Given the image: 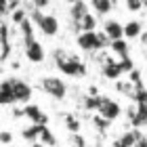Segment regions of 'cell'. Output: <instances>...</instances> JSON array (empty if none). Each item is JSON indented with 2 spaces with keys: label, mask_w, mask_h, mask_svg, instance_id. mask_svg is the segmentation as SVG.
I'll return each mask as SVG.
<instances>
[{
  "label": "cell",
  "mask_w": 147,
  "mask_h": 147,
  "mask_svg": "<svg viewBox=\"0 0 147 147\" xmlns=\"http://www.w3.org/2000/svg\"><path fill=\"white\" fill-rule=\"evenodd\" d=\"M53 59H55L57 69L61 74H65V76H71V78L86 76V65L80 61L76 55H69V53H65L63 49H55L53 51Z\"/></svg>",
  "instance_id": "6da1fadb"
},
{
  "label": "cell",
  "mask_w": 147,
  "mask_h": 147,
  "mask_svg": "<svg viewBox=\"0 0 147 147\" xmlns=\"http://www.w3.org/2000/svg\"><path fill=\"white\" fill-rule=\"evenodd\" d=\"M78 46L86 53H92V51H101V49H107V46H111V40L109 36L105 34V32H84V34H78L76 38Z\"/></svg>",
  "instance_id": "7a4b0ae2"
},
{
  "label": "cell",
  "mask_w": 147,
  "mask_h": 147,
  "mask_svg": "<svg viewBox=\"0 0 147 147\" xmlns=\"http://www.w3.org/2000/svg\"><path fill=\"white\" fill-rule=\"evenodd\" d=\"M30 19L34 21V25H38V30L42 32L44 36H57V32H59V21H57L55 15H49V13H42V11L32 9Z\"/></svg>",
  "instance_id": "3957f363"
},
{
  "label": "cell",
  "mask_w": 147,
  "mask_h": 147,
  "mask_svg": "<svg viewBox=\"0 0 147 147\" xmlns=\"http://www.w3.org/2000/svg\"><path fill=\"white\" fill-rule=\"evenodd\" d=\"M40 88H42L49 97L57 99V101L65 99V95H67V84H65L61 78H55V76L42 78V80H40Z\"/></svg>",
  "instance_id": "277c9868"
},
{
  "label": "cell",
  "mask_w": 147,
  "mask_h": 147,
  "mask_svg": "<svg viewBox=\"0 0 147 147\" xmlns=\"http://www.w3.org/2000/svg\"><path fill=\"white\" fill-rule=\"evenodd\" d=\"M6 82L11 84V90L15 95V101L17 103H23V105H30V99H32V86L28 82L19 78H6Z\"/></svg>",
  "instance_id": "5b68a950"
},
{
  "label": "cell",
  "mask_w": 147,
  "mask_h": 147,
  "mask_svg": "<svg viewBox=\"0 0 147 147\" xmlns=\"http://www.w3.org/2000/svg\"><path fill=\"white\" fill-rule=\"evenodd\" d=\"M88 6H90V2H82V0L69 4V17H71V25H74L76 32H80V23L88 15Z\"/></svg>",
  "instance_id": "8992f818"
},
{
  "label": "cell",
  "mask_w": 147,
  "mask_h": 147,
  "mask_svg": "<svg viewBox=\"0 0 147 147\" xmlns=\"http://www.w3.org/2000/svg\"><path fill=\"white\" fill-rule=\"evenodd\" d=\"M97 113H99V116H103L105 120H109V122H113V120L120 118L122 107H120L118 101H113V99H109V97H103V103H101V107H99Z\"/></svg>",
  "instance_id": "52a82bcc"
},
{
  "label": "cell",
  "mask_w": 147,
  "mask_h": 147,
  "mask_svg": "<svg viewBox=\"0 0 147 147\" xmlns=\"http://www.w3.org/2000/svg\"><path fill=\"white\" fill-rule=\"evenodd\" d=\"M101 74L107 80H118L120 76H122V67H120V61H116V59H103V65H101Z\"/></svg>",
  "instance_id": "ba28073f"
},
{
  "label": "cell",
  "mask_w": 147,
  "mask_h": 147,
  "mask_svg": "<svg viewBox=\"0 0 147 147\" xmlns=\"http://www.w3.org/2000/svg\"><path fill=\"white\" fill-rule=\"evenodd\" d=\"M25 118H30L32 124H36V126H46V124H49V116H46L38 105H34V103L25 105Z\"/></svg>",
  "instance_id": "9c48e42d"
},
{
  "label": "cell",
  "mask_w": 147,
  "mask_h": 147,
  "mask_svg": "<svg viewBox=\"0 0 147 147\" xmlns=\"http://www.w3.org/2000/svg\"><path fill=\"white\" fill-rule=\"evenodd\" d=\"M103 32L109 36L111 42H116V40H124V25L116 21V19H107L103 25Z\"/></svg>",
  "instance_id": "30bf717a"
},
{
  "label": "cell",
  "mask_w": 147,
  "mask_h": 147,
  "mask_svg": "<svg viewBox=\"0 0 147 147\" xmlns=\"http://www.w3.org/2000/svg\"><path fill=\"white\" fill-rule=\"evenodd\" d=\"M141 139H143L141 130L132 128V130H128V132H124L120 139H116V141H113V147H135Z\"/></svg>",
  "instance_id": "8fae6325"
},
{
  "label": "cell",
  "mask_w": 147,
  "mask_h": 147,
  "mask_svg": "<svg viewBox=\"0 0 147 147\" xmlns=\"http://www.w3.org/2000/svg\"><path fill=\"white\" fill-rule=\"evenodd\" d=\"M25 57H28L32 63H42L44 61V49H42V44H40L38 40H34L32 44H25Z\"/></svg>",
  "instance_id": "7c38bea8"
},
{
  "label": "cell",
  "mask_w": 147,
  "mask_h": 147,
  "mask_svg": "<svg viewBox=\"0 0 147 147\" xmlns=\"http://www.w3.org/2000/svg\"><path fill=\"white\" fill-rule=\"evenodd\" d=\"M137 111H135V116L130 118V124H132V128H143V126L147 124V103L143 105H135Z\"/></svg>",
  "instance_id": "4fadbf2b"
},
{
  "label": "cell",
  "mask_w": 147,
  "mask_h": 147,
  "mask_svg": "<svg viewBox=\"0 0 147 147\" xmlns=\"http://www.w3.org/2000/svg\"><path fill=\"white\" fill-rule=\"evenodd\" d=\"M141 34H143V23H141V21L132 19V21L124 23V38L135 40V38H141Z\"/></svg>",
  "instance_id": "5bb4252c"
},
{
  "label": "cell",
  "mask_w": 147,
  "mask_h": 147,
  "mask_svg": "<svg viewBox=\"0 0 147 147\" xmlns=\"http://www.w3.org/2000/svg\"><path fill=\"white\" fill-rule=\"evenodd\" d=\"M19 30H21V38H23V44H32L34 42V21H32V19L28 17L25 19V21L19 25Z\"/></svg>",
  "instance_id": "9a60e30c"
},
{
  "label": "cell",
  "mask_w": 147,
  "mask_h": 147,
  "mask_svg": "<svg viewBox=\"0 0 147 147\" xmlns=\"http://www.w3.org/2000/svg\"><path fill=\"white\" fill-rule=\"evenodd\" d=\"M109 49H111L113 55H118V57H120V61L130 57V55H128V49H130V46H128V42H126V40H116V42H111Z\"/></svg>",
  "instance_id": "2e32d148"
},
{
  "label": "cell",
  "mask_w": 147,
  "mask_h": 147,
  "mask_svg": "<svg viewBox=\"0 0 147 147\" xmlns=\"http://www.w3.org/2000/svg\"><path fill=\"white\" fill-rule=\"evenodd\" d=\"M90 6L95 9L97 15H109V13L113 11V6H116V4L109 2V0H92Z\"/></svg>",
  "instance_id": "e0dca14e"
},
{
  "label": "cell",
  "mask_w": 147,
  "mask_h": 147,
  "mask_svg": "<svg viewBox=\"0 0 147 147\" xmlns=\"http://www.w3.org/2000/svg\"><path fill=\"white\" fill-rule=\"evenodd\" d=\"M44 126H36V124H30V126H25V128L21 130V137L25 139V141H38L40 139V132H42Z\"/></svg>",
  "instance_id": "ac0fdd59"
},
{
  "label": "cell",
  "mask_w": 147,
  "mask_h": 147,
  "mask_svg": "<svg viewBox=\"0 0 147 147\" xmlns=\"http://www.w3.org/2000/svg\"><path fill=\"white\" fill-rule=\"evenodd\" d=\"M101 103H103V97H90V95L82 97V107L86 111H99Z\"/></svg>",
  "instance_id": "d6986e66"
},
{
  "label": "cell",
  "mask_w": 147,
  "mask_h": 147,
  "mask_svg": "<svg viewBox=\"0 0 147 147\" xmlns=\"http://www.w3.org/2000/svg\"><path fill=\"white\" fill-rule=\"evenodd\" d=\"M0 103L2 105H15L17 101H15V95H13V90H11V84L6 82H2V92H0Z\"/></svg>",
  "instance_id": "ffe728a7"
},
{
  "label": "cell",
  "mask_w": 147,
  "mask_h": 147,
  "mask_svg": "<svg viewBox=\"0 0 147 147\" xmlns=\"http://www.w3.org/2000/svg\"><path fill=\"white\" fill-rule=\"evenodd\" d=\"M97 28V15L95 13H88L84 19H82V23H80V34H84V32H95Z\"/></svg>",
  "instance_id": "44dd1931"
},
{
  "label": "cell",
  "mask_w": 147,
  "mask_h": 147,
  "mask_svg": "<svg viewBox=\"0 0 147 147\" xmlns=\"http://www.w3.org/2000/svg\"><path fill=\"white\" fill-rule=\"evenodd\" d=\"M40 143L46 145V147H57V139H55V135L51 132L49 126H44L42 132H40Z\"/></svg>",
  "instance_id": "7402d4cb"
},
{
  "label": "cell",
  "mask_w": 147,
  "mask_h": 147,
  "mask_svg": "<svg viewBox=\"0 0 147 147\" xmlns=\"http://www.w3.org/2000/svg\"><path fill=\"white\" fill-rule=\"evenodd\" d=\"M65 128H67L71 135H78V130H80V120L74 116V113H65Z\"/></svg>",
  "instance_id": "603a6c76"
},
{
  "label": "cell",
  "mask_w": 147,
  "mask_h": 147,
  "mask_svg": "<svg viewBox=\"0 0 147 147\" xmlns=\"http://www.w3.org/2000/svg\"><path fill=\"white\" fill-rule=\"evenodd\" d=\"M116 88L122 92V95H128L130 99L135 97V86H132L130 82H116Z\"/></svg>",
  "instance_id": "cb8c5ba5"
},
{
  "label": "cell",
  "mask_w": 147,
  "mask_h": 147,
  "mask_svg": "<svg viewBox=\"0 0 147 147\" xmlns=\"http://www.w3.org/2000/svg\"><path fill=\"white\" fill-rule=\"evenodd\" d=\"M92 124H95L101 132H105V130L109 128V124H111V122H109V120H105L103 116H99V113H97V116H92Z\"/></svg>",
  "instance_id": "d4e9b609"
},
{
  "label": "cell",
  "mask_w": 147,
  "mask_h": 147,
  "mask_svg": "<svg viewBox=\"0 0 147 147\" xmlns=\"http://www.w3.org/2000/svg\"><path fill=\"white\" fill-rule=\"evenodd\" d=\"M28 17H30V15H28V13H25L23 9H17V11H15V13L11 15V21L15 23V25H21V23H23V21H25Z\"/></svg>",
  "instance_id": "484cf974"
},
{
  "label": "cell",
  "mask_w": 147,
  "mask_h": 147,
  "mask_svg": "<svg viewBox=\"0 0 147 147\" xmlns=\"http://www.w3.org/2000/svg\"><path fill=\"white\" fill-rule=\"evenodd\" d=\"M9 55H11V42H9V40H4V42H0V59L6 61Z\"/></svg>",
  "instance_id": "4316f807"
},
{
  "label": "cell",
  "mask_w": 147,
  "mask_h": 147,
  "mask_svg": "<svg viewBox=\"0 0 147 147\" xmlns=\"http://www.w3.org/2000/svg\"><path fill=\"white\" fill-rule=\"evenodd\" d=\"M124 6H126L128 11H141V9H143V2H139V0H128Z\"/></svg>",
  "instance_id": "83f0119b"
},
{
  "label": "cell",
  "mask_w": 147,
  "mask_h": 147,
  "mask_svg": "<svg viewBox=\"0 0 147 147\" xmlns=\"http://www.w3.org/2000/svg\"><path fill=\"white\" fill-rule=\"evenodd\" d=\"M71 141H74L76 147H86V139L80 135V132H78V135H71Z\"/></svg>",
  "instance_id": "f1b7e54d"
},
{
  "label": "cell",
  "mask_w": 147,
  "mask_h": 147,
  "mask_svg": "<svg viewBox=\"0 0 147 147\" xmlns=\"http://www.w3.org/2000/svg\"><path fill=\"white\" fill-rule=\"evenodd\" d=\"M0 141H2V145H9L13 141V135L9 130H2V132H0Z\"/></svg>",
  "instance_id": "f546056e"
},
{
  "label": "cell",
  "mask_w": 147,
  "mask_h": 147,
  "mask_svg": "<svg viewBox=\"0 0 147 147\" xmlns=\"http://www.w3.org/2000/svg\"><path fill=\"white\" fill-rule=\"evenodd\" d=\"M25 116V107H13V118H23Z\"/></svg>",
  "instance_id": "4dcf8cb0"
},
{
  "label": "cell",
  "mask_w": 147,
  "mask_h": 147,
  "mask_svg": "<svg viewBox=\"0 0 147 147\" xmlns=\"http://www.w3.org/2000/svg\"><path fill=\"white\" fill-rule=\"evenodd\" d=\"M88 95H90V97H99V88H97V86H90V88H88Z\"/></svg>",
  "instance_id": "1f68e13d"
},
{
  "label": "cell",
  "mask_w": 147,
  "mask_h": 147,
  "mask_svg": "<svg viewBox=\"0 0 147 147\" xmlns=\"http://www.w3.org/2000/svg\"><path fill=\"white\" fill-rule=\"evenodd\" d=\"M139 40H141V44H143V46H147V32H143V34H141V38H139Z\"/></svg>",
  "instance_id": "d6a6232c"
},
{
  "label": "cell",
  "mask_w": 147,
  "mask_h": 147,
  "mask_svg": "<svg viewBox=\"0 0 147 147\" xmlns=\"http://www.w3.org/2000/svg\"><path fill=\"white\" fill-rule=\"evenodd\" d=\"M143 9H147V2H143Z\"/></svg>",
  "instance_id": "836d02e7"
}]
</instances>
